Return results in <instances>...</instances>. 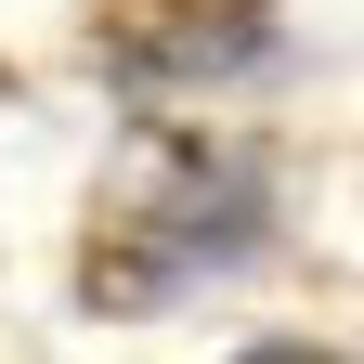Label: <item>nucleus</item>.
I'll return each instance as SVG.
<instances>
[{
	"mask_svg": "<svg viewBox=\"0 0 364 364\" xmlns=\"http://www.w3.org/2000/svg\"><path fill=\"white\" fill-rule=\"evenodd\" d=\"M260 364H326V351H260Z\"/></svg>",
	"mask_w": 364,
	"mask_h": 364,
	"instance_id": "nucleus-1",
	"label": "nucleus"
}]
</instances>
